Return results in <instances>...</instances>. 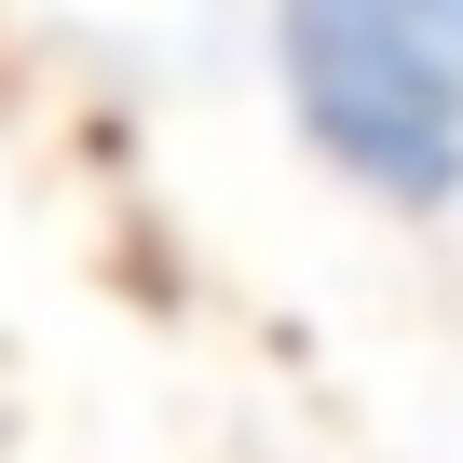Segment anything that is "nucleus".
<instances>
[{"label":"nucleus","instance_id":"f257e3e1","mask_svg":"<svg viewBox=\"0 0 463 463\" xmlns=\"http://www.w3.org/2000/svg\"><path fill=\"white\" fill-rule=\"evenodd\" d=\"M300 137L382 191L449 204L463 191V0H273Z\"/></svg>","mask_w":463,"mask_h":463}]
</instances>
